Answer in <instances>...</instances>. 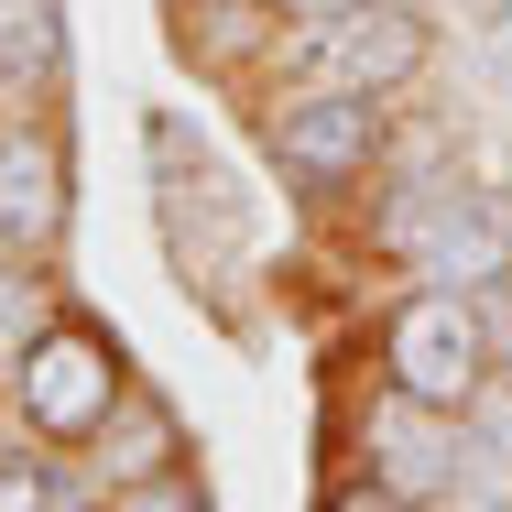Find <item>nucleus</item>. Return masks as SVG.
<instances>
[{"instance_id": "nucleus-1", "label": "nucleus", "mask_w": 512, "mask_h": 512, "mask_svg": "<svg viewBox=\"0 0 512 512\" xmlns=\"http://www.w3.org/2000/svg\"><path fill=\"white\" fill-rule=\"evenodd\" d=\"M480 382H491V327H480V306L458 284H425L393 316V393H414V404H436V414H469Z\"/></svg>"}, {"instance_id": "nucleus-2", "label": "nucleus", "mask_w": 512, "mask_h": 512, "mask_svg": "<svg viewBox=\"0 0 512 512\" xmlns=\"http://www.w3.org/2000/svg\"><path fill=\"white\" fill-rule=\"evenodd\" d=\"M371 153H382V99L371 88H306V99L273 109V164L295 186H349V175H371Z\"/></svg>"}, {"instance_id": "nucleus-3", "label": "nucleus", "mask_w": 512, "mask_h": 512, "mask_svg": "<svg viewBox=\"0 0 512 512\" xmlns=\"http://www.w3.org/2000/svg\"><path fill=\"white\" fill-rule=\"evenodd\" d=\"M414 66H425V22H414L404 0H349V11H327L306 33V88H404Z\"/></svg>"}, {"instance_id": "nucleus-4", "label": "nucleus", "mask_w": 512, "mask_h": 512, "mask_svg": "<svg viewBox=\"0 0 512 512\" xmlns=\"http://www.w3.org/2000/svg\"><path fill=\"white\" fill-rule=\"evenodd\" d=\"M22 414H33L44 436H109L120 371H109V349L88 327H44V338L22 349Z\"/></svg>"}, {"instance_id": "nucleus-5", "label": "nucleus", "mask_w": 512, "mask_h": 512, "mask_svg": "<svg viewBox=\"0 0 512 512\" xmlns=\"http://www.w3.org/2000/svg\"><path fill=\"white\" fill-rule=\"evenodd\" d=\"M404 251L425 284H458V295H502L512 284V229L480 197H425L404 218Z\"/></svg>"}, {"instance_id": "nucleus-6", "label": "nucleus", "mask_w": 512, "mask_h": 512, "mask_svg": "<svg viewBox=\"0 0 512 512\" xmlns=\"http://www.w3.org/2000/svg\"><path fill=\"white\" fill-rule=\"evenodd\" d=\"M66 229V142L55 131H0V240L44 251Z\"/></svg>"}, {"instance_id": "nucleus-7", "label": "nucleus", "mask_w": 512, "mask_h": 512, "mask_svg": "<svg viewBox=\"0 0 512 512\" xmlns=\"http://www.w3.org/2000/svg\"><path fill=\"white\" fill-rule=\"evenodd\" d=\"M371 480L382 491H447V469H458V414H436V404H414V393H393V404H371Z\"/></svg>"}, {"instance_id": "nucleus-8", "label": "nucleus", "mask_w": 512, "mask_h": 512, "mask_svg": "<svg viewBox=\"0 0 512 512\" xmlns=\"http://www.w3.org/2000/svg\"><path fill=\"white\" fill-rule=\"evenodd\" d=\"M66 77V0H0V88Z\"/></svg>"}, {"instance_id": "nucleus-9", "label": "nucleus", "mask_w": 512, "mask_h": 512, "mask_svg": "<svg viewBox=\"0 0 512 512\" xmlns=\"http://www.w3.org/2000/svg\"><path fill=\"white\" fill-rule=\"evenodd\" d=\"M55 327V295L22 273V262H0V371H22V349Z\"/></svg>"}, {"instance_id": "nucleus-10", "label": "nucleus", "mask_w": 512, "mask_h": 512, "mask_svg": "<svg viewBox=\"0 0 512 512\" xmlns=\"http://www.w3.org/2000/svg\"><path fill=\"white\" fill-rule=\"evenodd\" d=\"M0 512H88L44 458H22V447H0Z\"/></svg>"}, {"instance_id": "nucleus-11", "label": "nucleus", "mask_w": 512, "mask_h": 512, "mask_svg": "<svg viewBox=\"0 0 512 512\" xmlns=\"http://www.w3.org/2000/svg\"><path fill=\"white\" fill-rule=\"evenodd\" d=\"M120 436H109V469L120 480H142V469H164V414H109Z\"/></svg>"}, {"instance_id": "nucleus-12", "label": "nucleus", "mask_w": 512, "mask_h": 512, "mask_svg": "<svg viewBox=\"0 0 512 512\" xmlns=\"http://www.w3.org/2000/svg\"><path fill=\"white\" fill-rule=\"evenodd\" d=\"M109 512H207V502L186 491V480H131V491H120Z\"/></svg>"}, {"instance_id": "nucleus-13", "label": "nucleus", "mask_w": 512, "mask_h": 512, "mask_svg": "<svg viewBox=\"0 0 512 512\" xmlns=\"http://www.w3.org/2000/svg\"><path fill=\"white\" fill-rule=\"evenodd\" d=\"M480 77H491V88H512V0L480 22Z\"/></svg>"}, {"instance_id": "nucleus-14", "label": "nucleus", "mask_w": 512, "mask_h": 512, "mask_svg": "<svg viewBox=\"0 0 512 512\" xmlns=\"http://www.w3.org/2000/svg\"><path fill=\"white\" fill-rule=\"evenodd\" d=\"M469 425H480V436H491V447L512 458V382H480V404H469Z\"/></svg>"}, {"instance_id": "nucleus-15", "label": "nucleus", "mask_w": 512, "mask_h": 512, "mask_svg": "<svg viewBox=\"0 0 512 512\" xmlns=\"http://www.w3.org/2000/svg\"><path fill=\"white\" fill-rule=\"evenodd\" d=\"M327 512H414V491H382V480H349Z\"/></svg>"}, {"instance_id": "nucleus-16", "label": "nucleus", "mask_w": 512, "mask_h": 512, "mask_svg": "<svg viewBox=\"0 0 512 512\" xmlns=\"http://www.w3.org/2000/svg\"><path fill=\"white\" fill-rule=\"evenodd\" d=\"M284 11H306V22H327V11H349V0H284Z\"/></svg>"}, {"instance_id": "nucleus-17", "label": "nucleus", "mask_w": 512, "mask_h": 512, "mask_svg": "<svg viewBox=\"0 0 512 512\" xmlns=\"http://www.w3.org/2000/svg\"><path fill=\"white\" fill-rule=\"evenodd\" d=\"M480 11H502V0H480Z\"/></svg>"}]
</instances>
